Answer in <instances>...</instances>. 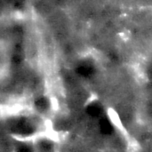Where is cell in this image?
<instances>
[{
    "label": "cell",
    "instance_id": "2",
    "mask_svg": "<svg viewBox=\"0 0 152 152\" xmlns=\"http://www.w3.org/2000/svg\"><path fill=\"white\" fill-rule=\"evenodd\" d=\"M119 37L122 41L127 42L131 39V32L127 29H125L119 34Z\"/></svg>",
    "mask_w": 152,
    "mask_h": 152
},
{
    "label": "cell",
    "instance_id": "1",
    "mask_svg": "<svg viewBox=\"0 0 152 152\" xmlns=\"http://www.w3.org/2000/svg\"><path fill=\"white\" fill-rule=\"evenodd\" d=\"M107 113H108V117H109L110 121L111 122V124H112L117 129H118L123 134L126 135V134H127L126 130V128H125V126H124V125H123V122H122V120H121V118H120L118 113L114 109H111V108L108 109Z\"/></svg>",
    "mask_w": 152,
    "mask_h": 152
}]
</instances>
